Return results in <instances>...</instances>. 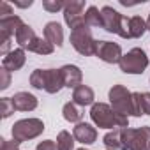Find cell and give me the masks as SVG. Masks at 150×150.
<instances>
[{
	"mask_svg": "<svg viewBox=\"0 0 150 150\" xmlns=\"http://www.w3.org/2000/svg\"><path fill=\"white\" fill-rule=\"evenodd\" d=\"M103 143L108 150H122V129H113L106 132Z\"/></svg>",
	"mask_w": 150,
	"mask_h": 150,
	"instance_id": "obj_20",
	"label": "cell"
},
{
	"mask_svg": "<svg viewBox=\"0 0 150 150\" xmlns=\"http://www.w3.org/2000/svg\"><path fill=\"white\" fill-rule=\"evenodd\" d=\"M85 23L92 28V27H101L103 28V14L96 6H90L85 11Z\"/></svg>",
	"mask_w": 150,
	"mask_h": 150,
	"instance_id": "obj_23",
	"label": "cell"
},
{
	"mask_svg": "<svg viewBox=\"0 0 150 150\" xmlns=\"http://www.w3.org/2000/svg\"><path fill=\"white\" fill-rule=\"evenodd\" d=\"M11 99H13L14 110H18V111H34L39 104L37 97L30 92H16Z\"/></svg>",
	"mask_w": 150,
	"mask_h": 150,
	"instance_id": "obj_14",
	"label": "cell"
},
{
	"mask_svg": "<svg viewBox=\"0 0 150 150\" xmlns=\"http://www.w3.org/2000/svg\"><path fill=\"white\" fill-rule=\"evenodd\" d=\"M11 85V72L7 69H0V90H6Z\"/></svg>",
	"mask_w": 150,
	"mask_h": 150,
	"instance_id": "obj_29",
	"label": "cell"
},
{
	"mask_svg": "<svg viewBox=\"0 0 150 150\" xmlns=\"http://www.w3.org/2000/svg\"><path fill=\"white\" fill-rule=\"evenodd\" d=\"M0 141H2V143H0V145H2V150H18L20 148V141H16V139H0Z\"/></svg>",
	"mask_w": 150,
	"mask_h": 150,
	"instance_id": "obj_32",
	"label": "cell"
},
{
	"mask_svg": "<svg viewBox=\"0 0 150 150\" xmlns=\"http://www.w3.org/2000/svg\"><path fill=\"white\" fill-rule=\"evenodd\" d=\"M35 150H58V148H57V143L53 139H44V141H41L37 145Z\"/></svg>",
	"mask_w": 150,
	"mask_h": 150,
	"instance_id": "obj_33",
	"label": "cell"
},
{
	"mask_svg": "<svg viewBox=\"0 0 150 150\" xmlns=\"http://www.w3.org/2000/svg\"><path fill=\"white\" fill-rule=\"evenodd\" d=\"M96 57L101 58V60L106 62V64H118L120 58L124 57V53H122V48H120L118 42L99 41V44H97V51H96Z\"/></svg>",
	"mask_w": 150,
	"mask_h": 150,
	"instance_id": "obj_8",
	"label": "cell"
},
{
	"mask_svg": "<svg viewBox=\"0 0 150 150\" xmlns=\"http://www.w3.org/2000/svg\"><path fill=\"white\" fill-rule=\"evenodd\" d=\"M14 39H16V42H18V46H20V48L28 50V48H30V44L37 39V35H35V32H34V28H32L30 25L23 23V25H21V28L18 30V34L14 35Z\"/></svg>",
	"mask_w": 150,
	"mask_h": 150,
	"instance_id": "obj_18",
	"label": "cell"
},
{
	"mask_svg": "<svg viewBox=\"0 0 150 150\" xmlns=\"http://www.w3.org/2000/svg\"><path fill=\"white\" fill-rule=\"evenodd\" d=\"M44 39L48 42H51L53 46L60 48L64 44V28L60 23L57 21H50L44 25Z\"/></svg>",
	"mask_w": 150,
	"mask_h": 150,
	"instance_id": "obj_16",
	"label": "cell"
},
{
	"mask_svg": "<svg viewBox=\"0 0 150 150\" xmlns=\"http://www.w3.org/2000/svg\"><path fill=\"white\" fill-rule=\"evenodd\" d=\"M34 2L32 0H28V2H21V0H14V6L16 7H21V9H27V7H30Z\"/></svg>",
	"mask_w": 150,
	"mask_h": 150,
	"instance_id": "obj_35",
	"label": "cell"
},
{
	"mask_svg": "<svg viewBox=\"0 0 150 150\" xmlns=\"http://www.w3.org/2000/svg\"><path fill=\"white\" fill-rule=\"evenodd\" d=\"M74 136L69 131H60L57 136V148L58 150H74Z\"/></svg>",
	"mask_w": 150,
	"mask_h": 150,
	"instance_id": "obj_24",
	"label": "cell"
},
{
	"mask_svg": "<svg viewBox=\"0 0 150 150\" xmlns=\"http://www.w3.org/2000/svg\"><path fill=\"white\" fill-rule=\"evenodd\" d=\"M108 96H110V104L117 113L124 117H134L132 92H129L124 85H113Z\"/></svg>",
	"mask_w": 150,
	"mask_h": 150,
	"instance_id": "obj_4",
	"label": "cell"
},
{
	"mask_svg": "<svg viewBox=\"0 0 150 150\" xmlns=\"http://www.w3.org/2000/svg\"><path fill=\"white\" fill-rule=\"evenodd\" d=\"M90 118L99 129H122L129 127V117L117 113L110 104L94 103L90 108Z\"/></svg>",
	"mask_w": 150,
	"mask_h": 150,
	"instance_id": "obj_1",
	"label": "cell"
},
{
	"mask_svg": "<svg viewBox=\"0 0 150 150\" xmlns=\"http://www.w3.org/2000/svg\"><path fill=\"white\" fill-rule=\"evenodd\" d=\"M42 81H44V76H42V69H35L32 71L30 74V85L37 90H42Z\"/></svg>",
	"mask_w": 150,
	"mask_h": 150,
	"instance_id": "obj_26",
	"label": "cell"
},
{
	"mask_svg": "<svg viewBox=\"0 0 150 150\" xmlns=\"http://www.w3.org/2000/svg\"><path fill=\"white\" fill-rule=\"evenodd\" d=\"M44 131V122L41 118H21L18 122H14L11 134L13 139L23 143V141H30L37 136H41Z\"/></svg>",
	"mask_w": 150,
	"mask_h": 150,
	"instance_id": "obj_3",
	"label": "cell"
},
{
	"mask_svg": "<svg viewBox=\"0 0 150 150\" xmlns=\"http://www.w3.org/2000/svg\"><path fill=\"white\" fill-rule=\"evenodd\" d=\"M42 7L48 13H57L65 7V2H62V0H42Z\"/></svg>",
	"mask_w": 150,
	"mask_h": 150,
	"instance_id": "obj_27",
	"label": "cell"
},
{
	"mask_svg": "<svg viewBox=\"0 0 150 150\" xmlns=\"http://www.w3.org/2000/svg\"><path fill=\"white\" fill-rule=\"evenodd\" d=\"M145 32H146V21L141 16L127 18V34H129V39H138Z\"/></svg>",
	"mask_w": 150,
	"mask_h": 150,
	"instance_id": "obj_19",
	"label": "cell"
},
{
	"mask_svg": "<svg viewBox=\"0 0 150 150\" xmlns=\"http://www.w3.org/2000/svg\"><path fill=\"white\" fill-rule=\"evenodd\" d=\"M28 51H32V53H37V55H51V53L55 51V46H53L51 42H48L46 39H42V37H37V39H35V41L30 44Z\"/></svg>",
	"mask_w": 150,
	"mask_h": 150,
	"instance_id": "obj_22",
	"label": "cell"
},
{
	"mask_svg": "<svg viewBox=\"0 0 150 150\" xmlns=\"http://www.w3.org/2000/svg\"><path fill=\"white\" fill-rule=\"evenodd\" d=\"M118 67L125 74H143L148 67V57L141 48H132L120 58Z\"/></svg>",
	"mask_w": 150,
	"mask_h": 150,
	"instance_id": "obj_6",
	"label": "cell"
},
{
	"mask_svg": "<svg viewBox=\"0 0 150 150\" xmlns=\"http://www.w3.org/2000/svg\"><path fill=\"white\" fill-rule=\"evenodd\" d=\"M60 72H62V78H64V87L67 88H76L81 85V80H83V72L78 65H72V64H67V65H62L60 67Z\"/></svg>",
	"mask_w": 150,
	"mask_h": 150,
	"instance_id": "obj_11",
	"label": "cell"
},
{
	"mask_svg": "<svg viewBox=\"0 0 150 150\" xmlns=\"http://www.w3.org/2000/svg\"><path fill=\"white\" fill-rule=\"evenodd\" d=\"M25 62H27L25 50L23 48H16V50H11V53L2 58V67L7 69L9 72H14V71H20L25 65Z\"/></svg>",
	"mask_w": 150,
	"mask_h": 150,
	"instance_id": "obj_12",
	"label": "cell"
},
{
	"mask_svg": "<svg viewBox=\"0 0 150 150\" xmlns=\"http://www.w3.org/2000/svg\"><path fill=\"white\" fill-rule=\"evenodd\" d=\"M141 106L143 115H150V92H141Z\"/></svg>",
	"mask_w": 150,
	"mask_h": 150,
	"instance_id": "obj_31",
	"label": "cell"
},
{
	"mask_svg": "<svg viewBox=\"0 0 150 150\" xmlns=\"http://www.w3.org/2000/svg\"><path fill=\"white\" fill-rule=\"evenodd\" d=\"M146 30H150V14H148V20H146Z\"/></svg>",
	"mask_w": 150,
	"mask_h": 150,
	"instance_id": "obj_36",
	"label": "cell"
},
{
	"mask_svg": "<svg viewBox=\"0 0 150 150\" xmlns=\"http://www.w3.org/2000/svg\"><path fill=\"white\" fill-rule=\"evenodd\" d=\"M101 14H103V28L106 32L117 34L122 39H129V34H127V18L125 16H122L118 11H115L110 6H104L101 9Z\"/></svg>",
	"mask_w": 150,
	"mask_h": 150,
	"instance_id": "obj_5",
	"label": "cell"
},
{
	"mask_svg": "<svg viewBox=\"0 0 150 150\" xmlns=\"http://www.w3.org/2000/svg\"><path fill=\"white\" fill-rule=\"evenodd\" d=\"M132 104H134V117H141V115H143L141 92H132Z\"/></svg>",
	"mask_w": 150,
	"mask_h": 150,
	"instance_id": "obj_30",
	"label": "cell"
},
{
	"mask_svg": "<svg viewBox=\"0 0 150 150\" xmlns=\"http://www.w3.org/2000/svg\"><path fill=\"white\" fill-rule=\"evenodd\" d=\"M42 90L48 94H58L64 88V78L60 69H42Z\"/></svg>",
	"mask_w": 150,
	"mask_h": 150,
	"instance_id": "obj_9",
	"label": "cell"
},
{
	"mask_svg": "<svg viewBox=\"0 0 150 150\" xmlns=\"http://www.w3.org/2000/svg\"><path fill=\"white\" fill-rule=\"evenodd\" d=\"M83 9H85V2H83V0H69V2H65V7H64V21L67 23V27L71 30L85 25Z\"/></svg>",
	"mask_w": 150,
	"mask_h": 150,
	"instance_id": "obj_7",
	"label": "cell"
},
{
	"mask_svg": "<svg viewBox=\"0 0 150 150\" xmlns=\"http://www.w3.org/2000/svg\"><path fill=\"white\" fill-rule=\"evenodd\" d=\"M69 39H71L72 48L76 50L80 55H85V57L96 55L99 41L94 39L92 28H90L87 23L81 25V27H78V28H74V30H71V37H69Z\"/></svg>",
	"mask_w": 150,
	"mask_h": 150,
	"instance_id": "obj_2",
	"label": "cell"
},
{
	"mask_svg": "<svg viewBox=\"0 0 150 150\" xmlns=\"http://www.w3.org/2000/svg\"><path fill=\"white\" fill-rule=\"evenodd\" d=\"M132 131L131 127H122V150H129L131 146V138H132Z\"/></svg>",
	"mask_w": 150,
	"mask_h": 150,
	"instance_id": "obj_28",
	"label": "cell"
},
{
	"mask_svg": "<svg viewBox=\"0 0 150 150\" xmlns=\"http://www.w3.org/2000/svg\"><path fill=\"white\" fill-rule=\"evenodd\" d=\"M72 136H74L76 141H80L83 145H92L97 139V129L92 124L80 122V124H76V127L72 129Z\"/></svg>",
	"mask_w": 150,
	"mask_h": 150,
	"instance_id": "obj_10",
	"label": "cell"
},
{
	"mask_svg": "<svg viewBox=\"0 0 150 150\" xmlns=\"http://www.w3.org/2000/svg\"><path fill=\"white\" fill-rule=\"evenodd\" d=\"M13 7L7 4V2H0V18H7V16H13Z\"/></svg>",
	"mask_w": 150,
	"mask_h": 150,
	"instance_id": "obj_34",
	"label": "cell"
},
{
	"mask_svg": "<svg viewBox=\"0 0 150 150\" xmlns=\"http://www.w3.org/2000/svg\"><path fill=\"white\" fill-rule=\"evenodd\" d=\"M129 150H150V127L143 125L132 131Z\"/></svg>",
	"mask_w": 150,
	"mask_h": 150,
	"instance_id": "obj_15",
	"label": "cell"
},
{
	"mask_svg": "<svg viewBox=\"0 0 150 150\" xmlns=\"http://www.w3.org/2000/svg\"><path fill=\"white\" fill-rule=\"evenodd\" d=\"M94 99H96V94L88 85H80L72 90V103L78 106H83V108L90 106L94 104Z\"/></svg>",
	"mask_w": 150,
	"mask_h": 150,
	"instance_id": "obj_17",
	"label": "cell"
},
{
	"mask_svg": "<svg viewBox=\"0 0 150 150\" xmlns=\"http://www.w3.org/2000/svg\"><path fill=\"white\" fill-rule=\"evenodd\" d=\"M0 106H2V118H9L14 113V104L11 97H2L0 99Z\"/></svg>",
	"mask_w": 150,
	"mask_h": 150,
	"instance_id": "obj_25",
	"label": "cell"
},
{
	"mask_svg": "<svg viewBox=\"0 0 150 150\" xmlns=\"http://www.w3.org/2000/svg\"><path fill=\"white\" fill-rule=\"evenodd\" d=\"M23 21L18 14L7 16V18H0V39H11L13 35L18 34V30L21 28Z\"/></svg>",
	"mask_w": 150,
	"mask_h": 150,
	"instance_id": "obj_13",
	"label": "cell"
},
{
	"mask_svg": "<svg viewBox=\"0 0 150 150\" xmlns=\"http://www.w3.org/2000/svg\"><path fill=\"white\" fill-rule=\"evenodd\" d=\"M62 115L67 122L71 124H80L81 118H83V113L81 110L78 108V104H74V103H65L64 108H62Z\"/></svg>",
	"mask_w": 150,
	"mask_h": 150,
	"instance_id": "obj_21",
	"label": "cell"
},
{
	"mask_svg": "<svg viewBox=\"0 0 150 150\" xmlns=\"http://www.w3.org/2000/svg\"><path fill=\"white\" fill-rule=\"evenodd\" d=\"M78 150H87V148H78Z\"/></svg>",
	"mask_w": 150,
	"mask_h": 150,
	"instance_id": "obj_37",
	"label": "cell"
}]
</instances>
